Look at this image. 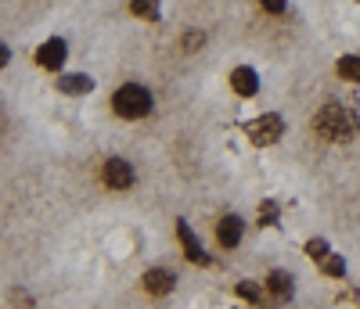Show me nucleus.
<instances>
[{"instance_id": "dca6fc26", "label": "nucleus", "mask_w": 360, "mask_h": 309, "mask_svg": "<svg viewBox=\"0 0 360 309\" xmlns=\"http://www.w3.org/2000/svg\"><path fill=\"white\" fill-rule=\"evenodd\" d=\"M307 256H310V259H317V263H324V259H328V241H321V237L307 241Z\"/></svg>"}, {"instance_id": "f3484780", "label": "nucleus", "mask_w": 360, "mask_h": 309, "mask_svg": "<svg viewBox=\"0 0 360 309\" xmlns=\"http://www.w3.org/2000/svg\"><path fill=\"white\" fill-rule=\"evenodd\" d=\"M324 273H328V277H346V263H342L339 256H328V259H324Z\"/></svg>"}, {"instance_id": "20e7f679", "label": "nucleus", "mask_w": 360, "mask_h": 309, "mask_svg": "<svg viewBox=\"0 0 360 309\" xmlns=\"http://www.w3.org/2000/svg\"><path fill=\"white\" fill-rule=\"evenodd\" d=\"M101 176H105V183H108L112 191H127L130 183H134V166L123 162V159H108L105 169H101Z\"/></svg>"}, {"instance_id": "aec40b11", "label": "nucleus", "mask_w": 360, "mask_h": 309, "mask_svg": "<svg viewBox=\"0 0 360 309\" xmlns=\"http://www.w3.org/2000/svg\"><path fill=\"white\" fill-rule=\"evenodd\" d=\"M8 58H11V51H8V44H0V69L8 65Z\"/></svg>"}, {"instance_id": "f03ea898", "label": "nucleus", "mask_w": 360, "mask_h": 309, "mask_svg": "<svg viewBox=\"0 0 360 309\" xmlns=\"http://www.w3.org/2000/svg\"><path fill=\"white\" fill-rule=\"evenodd\" d=\"M112 108L123 119H141V115L152 112V94H148V86H141V83H127V86L115 90Z\"/></svg>"}, {"instance_id": "4468645a", "label": "nucleus", "mask_w": 360, "mask_h": 309, "mask_svg": "<svg viewBox=\"0 0 360 309\" xmlns=\"http://www.w3.org/2000/svg\"><path fill=\"white\" fill-rule=\"evenodd\" d=\"M263 291H266V288H259V284H252V281H242V284H238V295H242L245 302H259Z\"/></svg>"}, {"instance_id": "ddd939ff", "label": "nucleus", "mask_w": 360, "mask_h": 309, "mask_svg": "<svg viewBox=\"0 0 360 309\" xmlns=\"http://www.w3.org/2000/svg\"><path fill=\"white\" fill-rule=\"evenodd\" d=\"M339 76L349 79V83H360V58H353V54L342 58V61H339Z\"/></svg>"}, {"instance_id": "2eb2a0df", "label": "nucleus", "mask_w": 360, "mask_h": 309, "mask_svg": "<svg viewBox=\"0 0 360 309\" xmlns=\"http://www.w3.org/2000/svg\"><path fill=\"white\" fill-rule=\"evenodd\" d=\"M278 223V205L274 202H263L259 205V227H274Z\"/></svg>"}, {"instance_id": "423d86ee", "label": "nucleus", "mask_w": 360, "mask_h": 309, "mask_svg": "<svg viewBox=\"0 0 360 309\" xmlns=\"http://www.w3.org/2000/svg\"><path fill=\"white\" fill-rule=\"evenodd\" d=\"M141 284H144V291H152V295H169L173 284H176V277H173L169 270L155 266V270H148V273L141 277Z\"/></svg>"}, {"instance_id": "6ab92c4d", "label": "nucleus", "mask_w": 360, "mask_h": 309, "mask_svg": "<svg viewBox=\"0 0 360 309\" xmlns=\"http://www.w3.org/2000/svg\"><path fill=\"white\" fill-rule=\"evenodd\" d=\"M259 4H263L270 15H281V11L288 8V0H259Z\"/></svg>"}, {"instance_id": "f8f14e48", "label": "nucleus", "mask_w": 360, "mask_h": 309, "mask_svg": "<svg viewBox=\"0 0 360 309\" xmlns=\"http://www.w3.org/2000/svg\"><path fill=\"white\" fill-rule=\"evenodd\" d=\"M130 8H134V15H141L148 22L159 18V0H130Z\"/></svg>"}, {"instance_id": "9d476101", "label": "nucleus", "mask_w": 360, "mask_h": 309, "mask_svg": "<svg viewBox=\"0 0 360 309\" xmlns=\"http://www.w3.org/2000/svg\"><path fill=\"white\" fill-rule=\"evenodd\" d=\"M58 90H62V94H69V98H79V94H90V90H94V79L83 76V72H72V76L58 79Z\"/></svg>"}, {"instance_id": "7ed1b4c3", "label": "nucleus", "mask_w": 360, "mask_h": 309, "mask_svg": "<svg viewBox=\"0 0 360 309\" xmlns=\"http://www.w3.org/2000/svg\"><path fill=\"white\" fill-rule=\"evenodd\" d=\"M281 133H285V119H281V115H274V112H266V115H259L256 122H249V140H252L256 147H270V144H278V140H281Z\"/></svg>"}, {"instance_id": "39448f33", "label": "nucleus", "mask_w": 360, "mask_h": 309, "mask_svg": "<svg viewBox=\"0 0 360 309\" xmlns=\"http://www.w3.org/2000/svg\"><path fill=\"white\" fill-rule=\"evenodd\" d=\"M176 237H180V244H184V256H188L195 266H209V256H205V249H202V241L195 237V230L188 227V220H176Z\"/></svg>"}, {"instance_id": "f257e3e1", "label": "nucleus", "mask_w": 360, "mask_h": 309, "mask_svg": "<svg viewBox=\"0 0 360 309\" xmlns=\"http://www.w3.org/2000/svg\"><path fill=\"white\" fill-rule=\"evenodd\" d=\"M317 133L324 140H335V144H346L353 133H356V119L342 108V105H324L317 112Z\"/></svg>"}, {"instance_id": "6e6552de", "label": "nucleus", "mask_w": 360, "mask_h": 309, "mask_svg": "<svg viewBox=\"0 0 360 309\" xmlns=\"http://www.w3.org/2000/svg\"><path fill=\"white\" fill-rule=\"evenodd\" d=\"M231 90H238L242 98H252L256 90H259V76H256L249 65H238V69L231 72Z\"/></svg>"}, {"instance_id": "a211bd4d", "label": "nucleus", "mask_w": 360, "mask_h": 309, "mask_svg": "<svg viewBox=\"0 0 360 309\" xmlns=\"http://www.w3.org/2000/svg\"><path fill=\"white\" fill-rule=\"evenodd\" d=\"M205 44V37L198 33V29H188V37H184V51H198Z\"/></svg>"}, {"instance_id": "1a4fd4ad", "label": "nucleus", "mask_w": 360, "mask_h": 309, "mask_svg": "<svg viewBox=\"0 0 360 309\" xmlns=\"http://www.w3.org/2000/svg\"><path fill=\"white\" fill-rule=\"evenodd\" d=\"M217 237L224 249H234L238 241H242V216H224L220 227H217Z\"/></svg>"}, {"instance_id": "0eeeda50", "label": "nucleus", "mask_w": 360, "mask_h": 309, "mask_svg": "<svg viewBox=\"0 0 360 309\" xmlns=\"http://www.w3.org/2000/svg\"><path fill=\"white\" fill-rule=\"evenodd\" d=\"M65 40H47V44H40V51H37V61H40V65L44 69H62V61H65Z\"/></svg>"}, {"instance_id": "9b49d317", "label": "nucleus", "mask_w": 360, "mask_h": 309, "mask_svg": "<svg viewBox=\"0 0 360 309\" xmlns=\"http://www.w3.org/2000/svg\"><path fill=\"white\" fill-rule=\"evenodd\" d=\"M266 291L278 295V298H292V277L285 270H274V273L266 277Z\"/></svg>"}]
</instances>
